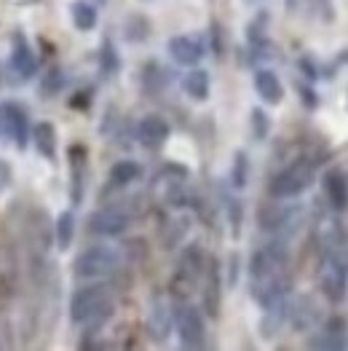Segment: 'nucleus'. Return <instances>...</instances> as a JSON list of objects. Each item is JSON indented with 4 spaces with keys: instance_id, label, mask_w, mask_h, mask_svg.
<instances>
[{
    "instance_id": "obj_9",
    "label": "nucleus",
    "mask_w": 348,
    "mask_h": 351,
    "mask_svg": "<svg viewBox=\"0 0 348 351\" xmlns=\"http://www.w3.org/2000/svg\"><path fill=\"white\" fill-rule=\"evenodd\" d=\"M308 346L311 349H346L348 346V327L346 322L340 319V317H332L330 322L321 327V332L316 338H311L308 341Z\"/></svg>"
},
{
    "instance_id": "obj_33",
    "label": "nucleus",
    "mask_w": 348,
    "mask_h": 351,
    "mask_svg": "<svg viewBox=\"0 0 348 351\" xmlns=\"http://www.w3.org/2000/svg\"><path fill=\"white\" fill-rule=\"evenodd\" d=\"M0 134H5V113H3V108H0Z\"/></svg>"
},
{
    "instance_id": "obj_11",
    "label": "nucleus",
    "mask_w": 348,
    "mask_h": 351,
    "mask_svg": "<svg viewBox=\"0 0 348 351\" xmlns=\"http://www.w3.org/2000/svg\"><path fill=\"white\" fill-rule=\"evenodd\" d=\"M3 113H5V134L14 137L16 147H27L29 132H32L27 113L19 105H14V102L11 105H3Z\"/></svg>"
},
{
    "instance_id": "obj_2",
    "label": "nucleus",
    "mask_w": 348,
    "mask_h": 351,
    "mask_svg": "<svg viewBox=\"0 0 348 351\" xmlns=\"http://www.w3.org/2000/svg\"><path fill=\"white\" fill-rule=\"evenodd\" d=\"M319 285H321V293L327 295L332 303H338V300L346 298L348 265H346V261L340 258L338 247H324V252H321Z\"/></svg>"
},
{
    "instance_id": "obj_34",
    "label": "nucleus",
    "mask_w": 348,
    "mask_h": 351,
    "mask_svg": "<svg viewBox=\"0 0 348 351\" xmlns=\"http://www.w3.org/2000/svg\"><path fill=\"white\" fill-rule=\"evenodd\" d=\"M244 3H249V5H255V3H260V0H244Z\"/></svg>"
},
{
    "instance_id": "obj_32",
    "label": "nucleus",
    "mask_w": 348,
    "mask_h": 351,
    "mask_svg": "<svg viewBox=\"0 0 348 351\" xmlns=\"http://www.w3.org/2000/svg\"><path fill=\"white\" fill-rule=\"evenodd\" d=\"M70 105H73V108H88V94H75Z\"/></svg>"
},
{
    "instance_id": "obj_24",
    "label": "nucleus",
    "mask_w": 348,
    "mask_h": 351,
    "mask_svg": "<svg viewBox=\"0 0 348 351\" xmlns=\"http://www.w3.org/2000/svg\"><path fill=\"white\" fill-rule=\"evenodd\" d=\"M231 182L233 188H238V191L247 188V182H249V158H247L244 150H236V156H233Z\"/></svg>"
},
{
    "instance_id": "obj_15",
    "label": "nucleus",
    "mask_w": 348,
    "mask_h": 351,
    "mask_svg": "<svg viewBox=\"0 0 348 351\" xmlns=\"http://www.w3.org/2000/svg\"><path fill=\"white\" fill-rule=\"evenodd\" d=\"M255 91L260 94V99H265L268 105H279L284 99L282 78L273 70H258L255 73Z\"/></svg>"
},
{
    "instance_id": "obj_23",
    "label": "nucleus",
    "mask_w": 348,
    "mask_h": 351,
    "mask_svg": "<svg viewBox=\"0 0 348 351\" xmlns=\"http://www.w3.org/2000/svg\"><path fill=\"white\" fill-rule=\"evenodd\" d=\"M54 236H57V247L59 250H70L73 244V236H75V217L73 212H62L54 223Z\"/></svg>"
},
{
    "instance_id": "obj_26",
    "label": "nucleus",
    "mask_w": 348,
    "mask_h": 351,
    "mask_svg": "<svg viewBox=\"0 0 348 351\" xmlns=\"http://www.w3.org/2000/svg\"><path fill=\"white\" fill-rule=\"evenodd\" d=\"M99 67H102V73H105V75H113V73H118V67H121L116 49H113V43H110V40H105V43H102V51H99Z\"/></svg>"
},
{
    "instance_id": "obj_19",
    "label": "nucleus",
    "mask_w": 348,
    "mask_h": 351,
    "mask_svg": "<svg viewBox=\"0 0 348 351\" xmlns=\"http://www.w3.org/2000/svg\"><path fill=\"white\" fill-rule=\"evenodd\" d=\"M11 67H14V73H16L19 78H29V75L38 70V57H35L32 46H27L22 38L16 40V46H14V51H11Z\"/></svg>"
},
{
    "instance_id": "obj_8",
    "label": "nucleus",
    "mask_w": 348,
    "mask_h": 351,
    "mask_svg": "<svg viewBox=\"0 0 348 351\" xmlns=\"http://www.w3.org/2000/svg\"><path fill=\"white\" fill-rule=\"evenodd\" d=\"M321 188H324V199L335 212H343L348 206V177L343 169H327L321 177Z\"/></svg>"
},
{
    "instance_id": "obj_27",
    "label": "nucleus",
    "mask_w": 348,
    "mask_h": 351,
    "mask_svg": "<svg viewBox=\"0 0 348 351\" xmlns=\"http://www.w3.org/2000/svg\"><path fill=\"white\" fill-rule=\"evenodd\" d=\"M166 86V70L158 64H147L145 67V88L147 91H158Z\"/></svg>"
},
{
    "instance_id": "obj_10",
    "label": "nucleus",
    "mask_w": 348,
    "mask_h": 351,
    "mask_svg": "<svg viewBox=\"0 0 348 351\" xmlns=\"http://www.w3.org/2000/svg\"><path fill=\"white\" fill-rule=\"evenodd\" d=\"M169 134H172V126H169V121H164L161 116H145L140 121V126H137L140 143L150 147V150L164 145L169 140Z\"/></svg>"
},
{
    "instance_id": "obj_7",
    "label": "nucleus",
    "mask_w": 348,
    "mask_h": 351,
    "mask_svg": "<svg viewBox=\"0 0 348 351\" xmlns=\"http://www.w3.org/2000/svg\"><path fill=\"white\" fill-rule=\"evenodd\" d=\"M129 228V215L123 209L108 206V209H97L88 217V231L99 236H118Z\"/></svg>"
},
{
    "instance_id": "obj_14",
    "label": "nucleus",
    "mask_w": 348,
    "mask_h": 351,
    "mask_svg": "<svg viewBox=\"0 0 348 351\" xmlns=\"http://www.w3.org/2000/svg\"><path fill=\"white\" fill-rule=\"evenodd\" d=\"M220 263L212 258L209 261V268H206V282H203V308L209 317H217L220 314Z\"/></svg>"
},
{
    "instance_id": "obj_30",
    "label": "nucleus",
    "mask_w": 348,
    "mask_h": 351,
    "mask_svg": "<svg viewBox=\"0 0 348 351\" xmlns=\"http://www.w3.org/2000/svg\"><path fill=\"white\" fill-rule=\"evenodd\" d=\"M300 94H303V105H306V108H319V97H316V91L311 86L300 84Z\"/></svg>"
},
{
    "instance_id": "obj_6",
    "label": "nucleus",
    "mask_w": 348,
    "mask_h": 351,
    "mask_svg": "<svg viewBox=\"0 0 348 351\" xmlns=\"http://www.w3.org/2000/svg\"><path fill=\"white\" fill-rule=\"evenodd\" d=\"M258 220L262 231H287L300 220V204H265Z\"/></svg>"
},
{
    "instance_id": "obj_25",
    "label": "nucleus",
    "mask_w": 348,
    "mask_h": 351,
    "mask_svg": "<svg viewBox=\"0 0 348 351\" xmlns=\"http://www.w3.org/2000/svg\"><path fill=\"white\" fill-rule=\"evenodd\" d=\"M64 84H67L64 70H62V67H54V70L46 73V78H43V84H40V94H43V97H54V94H59V91L64 88Z\"/></svg>"
},
{
    "instance_id": "obj_29",
    "label": "nucleus",
    "mask_w": 348,
    "mask_h": 351,
    "mask_svg": "<svg viewBox=\"0 0 348 351\" xmlns=\"http://www.w3.org/2000/svg\"><path fill=\"white\" fill-rule=\"evenodd\" d=\"M225 209H228V217H231V226H233V236H238V228H241V204L236 199H225Z\"/></svg>"
},
{
    "instance_id": "obj_28",
    "label": "nucleus",
    "mask_w": 348,
    "mask_h": 351,
    "mask_svg": "<svg viewBox=\"0 0 348 351\" xmlns=\"http://www.w3.org/2000/svg\"><path fill=\"white\" fill-rule=\"evenodd\" d=\"M268 129H271L268 116L262 113L260 108H255L252 110V134H255V140H265L268 137Z\"/></svg>"
},
{
    "instance_id": "obj_18",
    "label": "nucleus",
    "mask_w": 348,
    "mask_h": 351,
    "mask_svg": "<svg viewBox=\"0 0 348 351\" xmlns=\"http://www.w3.org/2000/svg\"><path fill=\"white\" fill-rule=\"evenodd\" d=\"M203 271V255L196 244L185 247L182 252V261H179V268H177V279H185V285H193Z\"/></svg>"
},
{
    "instance_id": "obj_4",
    "label": "nucleus",
    "mask_w": 348,
    "mask_h": 351,
    "mask_svg": "<svg viewBox=\"0 0 348 351\" xmlns=\"http://www.w3.org/2000/svg\"><path fill=\"white\" fill-rule=\"evenodd\" d=\"M174 327L179 332V341L182 346L188 349H201L203 341H206V324H203L201 311L190 303H179L174 308Z\"/></svg>"
},
{
    "instance_id": "obj_5",
    "label": "nucleus",
    "mask_w": 348,
    "mask_h": 351,
    "mask_svg": "<svg viewBox=\"0 0 348 351\" xmlns=\"http://www.w3.org/2000/svg\"><path fill=\"white\" fill-rule=\"evenodd\" d=\"M118 268V252L110 247H88L86 252H81L73 263V271L84 279L94 276H108Z\"/></svg>"
},
{
    "instance_id": "obj_12",
    "label": "nucleus",
    "mask_w": 348,
    "mask_h": 351,
    "mask_svg": "<svg viewBox=\"0 0 348 351\" xmlns=\"http://www.w3.org/2000/svg\"><path fill=\"white\" fill-rule=\"evenodd\" d=\"M169 54L174 57V62L193 67V64H199V59L203 57V46H201V40L193 38V35H177V38L169 40Z\"/></svg>"
},
{
    "instance_id": "obj_20",
    "label": "nucleus",
    "mask_w": 348,
    "mask_h": 351,
    "mask_svg": "<svg viewBox=\"0 0 348 351\" xmlns=\"http://www.w3.org/2000/svg\"><path fill=\"white\" fill-rule=\"evenodd\" d=\"M182 88L190 99L203 102L209 97V73L206 70H190L185 78H182Z\"/></svg>"
},
{
    "instance_id": "obj_21",
    "label": "nucleus",
    "mask_w": 348,
    "mask_h": 351,
    "mask_svg": "<svg viewBox=\"0 0 348 351\" xmlns=\"http://www.w3.org/2000/svg\"><path fill=\"white\" fill-rule=\"evenodd\" d=\"M140 175H142V169L137 161H118L110 169V182L123 188V185H132L134 180H140Z\"/></svg>"
},
{
    "instance_id": "obj_13",
    "label": "nucleus",
    "mask_w": 348,
    "mask_h": 351,
    "mask_svg": "<svg viewBox=\"0 0 348 351\" xmlns=\"http://www.w3.org/2000/svg\"><path fill=\"white\" fill-rule=\"evenodd\" d=\"M172 324H174V314L169 311V306L161 303V300H156L153 308H150V314H147V332H150V338L153 341H166L169 332H172Z\"/></svg>"
},
{
    "instance_id": "obj_3",
    "label": "nucleus",
    "mask_w": 348,
    "mask_h": 351,
    "mask_svg": "<svg viewBox=\"0 0 348 351\" xmlns=\"http://www.w3.org/2000/svg\"><path fill=\"white\" fill-rule=\"evenodd\" d=\"M314 177H316L314 164L306 161V158H300V161L290 164L287 169H282L279 175L271 180V196L273 199H295L303 191H308V185L314 182Z\"/></svg>"
},
{
    "instance_id": "obj_31",
    "label": "nucleus",
    "mask_w": 348,
    "mask_h": 351,
    "mask_svg": "<svg viewBox=\"0 0 348 351\" xmlns=\"http://www.w3.org/2000/svg\"><path fill=\"white\" fill-rule=\"evenodd\" d=\"M8 182H11V169H8V164L0 158V193L8 188Z\"/></svg>"
},
{
    "instance_id": "obj_17",
    "label": "nucleus",
    "mask_w": 348,
    "mask_h": 351,
    "mask_svg": "<svg viewBox=\"0 0 348 351\" xmlns=\"http://www.w3.org/2000/svg\"><path fill=\"white\" fill-rule=\"evenodd\" d=\"M287 317H290L297 330H308L311 324L319 319V311H316V306H314V300L308 295H300L287 308Z\"/></svg>"
},
{
    "instance_id": "obj_16",
    "label": "nucleus",
    "mask_w": 348,
    "mask_h": 351,
    "mask_svg": "<svg viewBox=\"0 0 348 351\" xmlns=\"http://www.w3.org/2000/svg\"><path fill=\"white\" fill-rule=\"evenodd\" d=\"M29 134H32V145L38 147V153L43 158H54L57 156V129H54V123L40 121V123L32 126Z\"/></svg>"
},
{
    "instance_id": "obj_1",
    "label": "nucleus",
    "mask_w": 348,
    "mask_h": 351,
    "mask_svg": "<svg viewBox=\"0 0 348 351\" xmlns=\"http://www.w3.org/2000/svg\"><path fill=\"white\" fill-rule=\"evenodd\" d=\"M113 314V300L105 285H94V287H84L73 295L70 300V317L75 324H88V327H99L108 322Z\"/></svg>"
},
{
    "instance_id": "obj_22",
    "label": "nucleus",
    "mask_w": 348,
    "mask_h": 351,
    "mask_svg": "<svg viewBox=\"0 0 348 351\" xmlns=\"http://www.w3.org/2000/svg\"><path fill=\"white\" fill-rule=\"evenodd\" d=\"M70 14H73V22H75V27L88 32V29L97 27V8L86 3V0H78V3H73L70 5Z\"/></svg>"
}]
</instances>
